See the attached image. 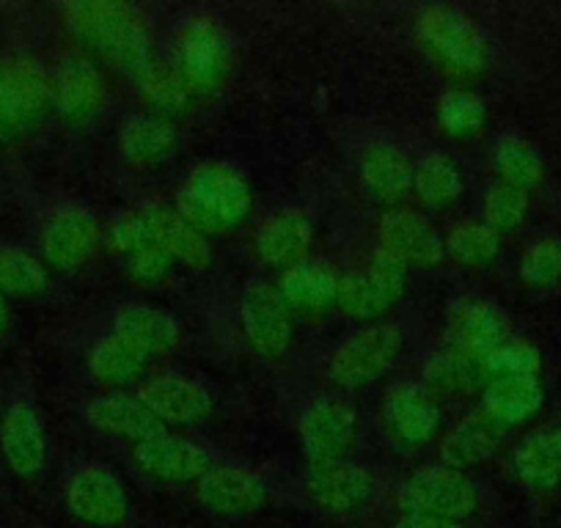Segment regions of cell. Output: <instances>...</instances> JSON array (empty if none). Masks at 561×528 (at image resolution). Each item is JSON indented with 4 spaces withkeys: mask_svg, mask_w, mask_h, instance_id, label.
<instances>
[{
    "mask_svg": "<svg viewBox=\"0 0 561 528\" xmlns=\"http://www.w3.org/2000/svg\"><path fill=\"white\" fill-rule=\"evenodd\" d=\"M0 422H3V408H0Z\"/></svg>",
    "mask_w": 561,
    "mask_h": 528,
    "instance_id": "cell-47",
    "label": "cell"
},
{
    "mask_svg": "<svg viewBox=\"0 0 561 528\" xmlns=\"http://www.w3.org/2000/svg\"><path fill=\"white\" fill-rule=\"evenodd\" d=\"M251 207V185L245 174L229 163H204L193 169L176 196V213L204 237L240 229Z\"/></svg>",
    "mask_w": 561,
    "mask_h": 528,
    "instance_id": "cell-2",
    "label": "cell"
},
{
    "mask_svg": "<svg viewBox=\"0 0 561 528\" xmlns=\"http://www.w3.org/2000/svg\"><path fill=\"white\" fill-rule=\"evenodd\" d=\"M45 289V262L18 245H0V292L7 298H36Z\"/></svg>",
    "mask_w": 561,
    "mask_h": 528,
    "instance_id": "cell-37",
    "label": "cell"
},
{
    "mask_svg": "<svg viewBox=\"0 0 561 528\" xmlns=\"http://www.w3.org/2000/svg\"><path fill=\"white\" fill-rule=\"evenodd\" d=\"M360 185L375 202L397 207L413 191V163L399 147L377 141L364 149L358 160Z\"/></svg>",
    "mask_w": 561,
    "mask_h": 528,
    "instance_id": "cell-25",
    "label": "cell"
},
{
    "mask_svg": "<svg viewBox=\"0 0 561 528\" xmlns=\"http://www.w3.org/2000/svg\"><path fill=\"white\" fill-rule=\"evenodd\" d=\"M424 386L440 397V393H471L488 386V371L482 360L468 358V355L446 349V353L433 355L424 366Z\"/></svg>",
    "mask_w": 561,
    "mask_h": 528,
    "instance_id": "cell-35",
    "label": "cell"
},
{
    "mask_svg": "<svg viewBox=\"0 0 561 528\" xmlns=\"http://www.w3.org/2000/svg\"><path fill=\"white\" fill-rule=\"evenodd\" d=\"M493 165L499 182L512 187H520V191H534L539 182L545 180V163L542 154L537 152L534 144H528L526 138L517 136H504L495 141L493 147Z\"/></svg>",
    "mask_w": 561,
    "mask_h": 528,
    "instance_id": "cell-36",
    "label": "cell"
},
{
    "mask_svg": "<svg viewBox=\"0 0 561 528\" xmlns=\"http://www.w3.org/2000/svg\"><path fill=\"white\" fill-rule=\"evenodd\" d=\"M339 278L342 276L333 271L331 264L309 256L280 273L275 287H278L280 298H284L289 309L314 314V311H325L336 306Z\"/></svg>",
    "mask_w": 561,
    "mask_h": 528,
    "instance_id": "cell-29",
    "label": "cell"
},
{
    "mask_svg": "<svg viewBox=\"0 0 561 528\" xmlns=\"http://www.w3.org/2000/svg\"><path fill=\"white\" fill-rule=\"evenodd\" d=\"M105 242L113 253H122V256H129L138 248L154 245L158 242V202L140 204L113 220Z\"/></svg>",
    "mask_w": 561,
    "mask_h": 528,
    "instance_id": "cell-40",
    "label": "cell"
},
{
    "mask_svg": "<svg viewBox=\"0 0 561 528\" xmlns=\"http://www.w3.org/2000/svg\"><path fill=\"white\" fill-rule=\"evenodd\" d=\"M517 482L537 495L553 493L561 484V424L534 429L512 455Z\"/></svg>",
    "mask_w": 561,
    "mask_h": 528,
    "instance_id": "cell-26",
    "label": "cell"
},
{
    "mask_svg": "<svg viewBox=\"0 0 561 528\" xmlns=\"http://www.w3.org/2000/svg\"><path fill=\"white\" fill-rule=\"evenodd\" d=\"M113 333L147 358L174 353L182 342L180 322L169 311L154 309L149 303L122 306L113 320Z\"/></svg>",
    "mask_w": 561,
    "mask_h": 528,
    "instance_id": "cell-24",
    "label": "cell"
},
{
    "mask_svg": "<svg viewBox=\"0 0 561 528\" xmlns=\"http://www.w3.org/2000/svg\"><path fill=\"white\" fill-rule=\"evenodd\" d=\"M50 113L53 74L36 58L0 56V138H23Z\"/></svg>",
    "mask_w": 561,
    "mask_h": 528,
    "instance_id": "cell-4",
    "label": "cell"
},
{
    "mask_svg": "<svg viewBox=\"0 0 561 528\" xmlns=\"http://www.w3.org/2000/svg\"><path fill=\"white\" fill-rule=\"evenodd\" d=\"M64 25L69 34L116 67L118 72L138 78L144 69L152 67L158 61V47H154V36L144 14L129 3H118V0H75L61 9Z\"/></svg>",
    "mask_w": 561,
    "mask_h": 528,
    "instance_id": "cell-1",
    "label": "cell"
},
{
    "mask_svg": "<svg viewBox=\"0 0 561 528\" xmlns=\"http://www.w3.org/2000/svg\"><path fill=\"white\" fill-rule=\"evenodd\" d=\"M408 273L410 267L402 259H397L382 245L375 248L360 271L339 278V311L366 325L380 322V317H386L404 298Z\"/></svg>",
    "mask_w": 561,
    "mask_h": 528,
    "instance_id": "cell-6",
    "label": "cell"
},
{
    "mask_svg": "<svg viewBox=\"0 0 561 528\" xmlns=\"http://www.w3.org/2000/svg\"><path fill=\"white\" fill-rule=\"evenodd\" d=\"M355 438H358L355 408L336 397H322V400L311 402L300 416V444H304L311 466L347 460Z\"/></svg>",
    "mask_w": 561,
    "mask_h": 528,
    "instance_id": "cell-12",
    "label": "cell"
},
{
    "mask_svg": "<svg viewBox=\"0 0 561 528\" xmlns=\"http://www.w3.org/2000/svg\"><path fill=\"white\" fill-rule=\"evenodd\" d=\"M158 242L171 253L174 262L193 273H204L213 264V248L202 231L193 229L176 207L158 202Z\"/></svg>",
    "mask_w": 561,
    "mask_h": 528,
    "instance_id": "cell-32",
    "label": "cell"
},
{
    "mask_svg": "<svg viewBox=\"0 0 561 528\" xmlns=\"http://www.w3.org/2000/svg\"><path fill=\"white\" fill-rule=\"evenodd\" d=\"M311 242H314V223L304 209H280L270 215L253 237V248L262 264L280 273L309 259Z\"/></svg>",
    "mask_w": 561,
    "mask_h": 528,
    "instance_id": "cell-22",
    "label": "cell"
},
{
    "mask_svg": "<svg viewBox=\"0 0 561 528\" xmlns=\"http://www.w3.org/2000/svg\"><path fill=\"white\" fill-rule=\"evenodd\" d=\"M102 229L96 215L80 204H67L47 215L42 226V259L58 273H75L91 262Z\"/></svg>",
    "mask_w": 561,
    "mask_h": 528,
    "instance_id": "cell-11",
    "label": "cell"
},
{
    "mask_svg": "<svg viewBox=\"0 0 561 528\" xmlns=\"http://www.w3.org/2000/svg\"><path fill=\"white\" fill-rule=\"evenodd\" d=\"M196 498L213 515L240 517L262 509L270 501V487L248 468L213 466L196 482Z\"/></svg>",
    "mask_w": 561,
    "mask_h": 528,
    "instance_id": "cell-17",
    "label": "cell"
},
{
    "mask_svg": "<svg viewBox=\"0 0 561 528\" xmlns=\"http://www.w3.org/2000/svg\"><path fill=\"white\" fill-rule=\"evenodd\" d=\"M0 451L12 473L23 479L39 477L47 462L45 422L28 402H18L0 422Z\"/></svg>",
    "mask_w": 561,
    "mask_h": 528,
    "instance_id": "cell-21",
    "label": "cell"
},
{
    "mask_svg": "<svg viewBox=\"0 0 561 528\" xmlns=\"http://www.w3.org/2000/svg\"><path fill=\"white\" fill-rule=\"evenodd\" d=\"M306 493L328 515H353L371 504L377 493L375 473L355 462H314L306 473Z\"/></svg>",
    "mask_w": 561,
    "mask_h": 528,
    "instance_id": "cell-14",
    "label": "cell"
},
{
    "mask_svg": "<svg viewBox=\"0 0 561 528\" xmlns=\"http://www.w3.org/2000/svg\"><path fill=\"white\" fill-rule=\"evenodd\" d=\"M9 328H12V309H9V298L0 292V338L7 336Z\"/></svg>",
    "mask_w": 561,
    "mask_h": 528,
    "instance_id": "cell-46",
    "label": "cell"
},
{
    "mask_svg": "<svg viewBox=\"0 0 561 528\" xmlns=\"http://www.w3.org/2000/svg\"><path fill=\"white\" fill-rule=\"evenodd\" d=\"M446 256L455 259L462 267H482L493 262L501 251V234L479 220H462L446 234L444 240Z\"/></svg>",
    "mask_w": 561,
    "mask_h": 528,
    "instance_id": "cell-38",
    "label": "cell"
},
{
    "mask_svg": "<svg viewBox=\"0 0 561 528\" xmlns=\"http://www.w3.org/2000/svg\"><path fill=\"white\" fill-rule=\"evenodd\" d=\"M176 147H180L176 124L152 113L124 118L118 127V152L135 169H152L163 163L176 152Z\"/></svg>",
    "mask_w": 561,
    "mask_h": 528,
    "instance_id": "cell-28",
    "label": "cell"
},
{
    "mask_svg": "<svg viewBox=\"0 0 561 528\" xmlns=\"http://www.w3.org/2000/svg\"><path fill=\"white\" fill-rule=\"evenodd\" d=\"M466 191L462 171L449 154L430 152L413 165V193L424 207L446 209Z\"/></svg>",
    "mask_w": 561,
    "mask_h": 528,
    "instance_id": "cell-33",
    "label": "cell"
},
{
    "mask_svg": "<svg viewBox=\"0 0 561 528\" xmlns=\"http://www.w3.org/2000/svg\"><path fill=\"white\" fill-rule=\"evenodd\" d=\"M520 278L531 289L553 287L561 278V242L553 237L531 242L520 259Z\"/></svg>",
    "mask_w": 561,
    "mask_h": 528,
    "instance_id": "cell-43",
    "label": "cell"
},
{
    "mask_svg": "<svg viewBox=\"0 0 561 528\" xmlns=\"http://www.w3.org/2000/svg\"><path fill=\"white\" fill-rule=\"evenodd\" d=\"M135 85H138L140 100H144V105L149 107L152 116L174 122V118L185 116V113L191 111V89L182 83L174 64H165L163 58H158L152 67L144 69V72L135 78Z\"/></svg>",
    "mask_w": 561,
    "mask_h": 528,
    "instance_id": "cell-31",
    "label": "cell"
},
{
    "mask_svg": "<svg viewBox=\"0 0 561 528\" xmlns=\"http://www.w3.org/2000/svg\"><path fill=\"white\" fill-rule=\"evenodd\" d=\"M147 355H140L138 349L129 347L116 333L100 338L89 353V371L94 375L96 382L107 388H127L138 382L147 371Z\"/></svg>",
    "mask_w": 561,
    "mask_h": 528,
    "instance_id": "cell-34",
    "label": "cell"
},
{
    "mask_svg": "<svg viewBox=\"0 0 561 528\" xmlns=\"http://www.w3.org/2000/svg\"><path fill=\"white\" fill-rule=\"evenodd\" d=\"M506 429L495 422L490 413H484L482 408L473 413H468L457 427H451V433L440 440V466H449L455 471L466 473L468 468H477L482 462H488L495 451L501 449V440H504Z\"/></svg>",
    "mask_w": 561,
    "mask_h": 528,
    "instance_id": "cell-27",
    "label": "cell"
},
{
    "mask_svg": "<svg viewBox=\"0 0 561 528\" xmlns=\"http://www.w3.org/2000/svg\"><path fill=\"white\" fill-rule=\"evenodd\" d=\"M545 388L539 377H495L482 388V411L504 429L520 427L539 413Z\"/></svg>",
    "mask_w": 561,
    "mask_h": 528,
    "instance_id": "cell-30",
    "label": "cell"
},
{
    "mask_svg": "<svg viewBox=\"0 0 561 528\" xmlns=\"http://www.w3.org/2000/svg\"><path fill=\"white\" fill-rule=\"evenodd\" d=\"M397 528H462V523L440 520V517H424V515H404L397 523Z\"/></svg>",
    "mask_w": 561,
    "mask_h": 528,
    "instance_id": "cell-45",
    "label": "cell"
},
{
    "mask_svg": "<svg viewBox=\"0 0 561 528\" xmlns=\"http://www.w3.org/2000/svg\"><path fill=\"white\" fill-rule=\"evenodd\" d=\"M105 102V78L85 53H69L58 61L53 74V113L67 127H91L100 118Z\"/></svg>",
    "mask_w": 561,
    "mask_h": 528,
    "instance_id": "cell-9",
    "label": "cell"
},
{
    "mask_svg": "<svg viewBox=\"0 0 561 528\" xmlns=\"http://www.w3.org/2000/svg\"><path fill=\"white\" fill-rule=\"evenodd\" d=\"M234 64V50L224 25L215 18L185 20L174 39V69L191 94H215L226 83Z\"/></svg>",
    "mask_w": 561,
    "mask_h": 528,
    "instance_id": "cell-5",
    "label": "cell"
},
{
    "mask_svg": "<svg viewBox=\"0 0 561 528\" xmlns=\"http://www.w3.org/2000/svg\"><path fill=\"white\" fill-rule=\"evenodd\" d=\"M404 515L440 517L462 523L479 509V490L462 471L449 466H430L415 471L399 490Z\"/></svg>",
    "mask_w": 561,
    "mask_h": 528,
    "instance_id": "cell-8",
    "label": "cell"
},
{
    "mask_svg": "<svg viewBox=\"0 0 561 528\" xmlns=\"http://www.w3.org/2000/svg\"><path fill=\"white\" fill-rule=\"evenodd\" d=\"M85 422L96 433L133 440V444H144V440L169 433L138 397H127V393L118 391L94 397L89 402V408H85Z\"/></svg>",
    "mask_w": 561,
    "mask_h": 528,
    "instance_id": "cell-23",
    "label": "cell"
},
{
    "mask_svg": "<svg viewBox=\"0 0 561 528\" xmlns=\"http://www.w3.org/2000/svg\"><path fill=\"white\" fill-rule=\"evenodd\" d=\"M67 509L85 526L116 528L127 520L129 498L122 479L111 468L85 466L69 479Z\"/></svg>",
    "mask_w": 561,
    "mask_h": 528,
    "instance_id": "cell-13",
    "label": "cell"
},
{
    "mask_svg": "<svg viewBox=\"0 0 561 528\" xmlns=\"http://www.w3.org/2000/svg\"><path fill=\"white\" fill-rule=\"evenodd\" d=\"M440 402L424 382H397L386 393V424L404 449L427 446L440 429Z\"/></svg>",
    "mask_w": 561,
    "mask_h": 528,
    "instance_id": "cell-15",
    "label": "cell"
},
{
    "mask_svg": "<svg viewBox=\"0 0 561 528\" xmlns=\"http://www.w3.org/2000/svg\"><path fill=\"white\" fill-rule=\"evenodd\" d=\"M449 349L484 360L495 347L512 338V325L504 311L490 300H462L449 317Z\"/></svg>",
    "mask_w": 561,
    "mask_h": 528,
    "instance_id": "cell-19",
    "label": "cell"
},
{
    "mask_svg": "<svg viewBox=\"0 0 561 528\" xmlns=\"http://www.w3.org/2000/svg\"><path fill=\"white\" fill-rule=\"evenodd\" d=\"M133 462L140 473L171 484L198 482L215 466L213 455L202 444L171 433L135 444Z\"/></svg>",
    "mask_w": 561,
    "mask_h": 528,
    "instance_id": "cell-16",
    "label": "cell"
},
{
    "mask_svg": "<svg viewBox=\"0 0 561 528\" xmlns=\"http://www.w3.org/2000/svg\"><path fill=\"white\" fill-rule=\"evenodd\" d=\"M488 380L495 377H539L542 369V355L531 342L523 338H506L501 347H495L488 358L482 360Z\"/></svg>",
    "mask_w": 561,
    "mask_h": 528,
    "instance_id": "cell-41",
    "label": "cell"
},
{
    "mask_svg": "<svg viewBox=\"0 0 561 528\" xmlns=\"http://www.w3.org/2000/svg\"><path fill=\"white\" fill-rule=\"evenodd\" d=\"M158 422L169 427H196L213 413V397L204 386L176 375H158L140 382L135 393Z\"/></svg>",
    "mask_w": 561,
    "mask_h": 528,
    "instance_id": "cell-18",
    "label": "cell"
},
{
    "mask_svg": "<svg viewBox=\"0 0 561 528\" xmlns=\"http://www.w3.org/2000/svg\"><path fill=\"white\" fill-rule=\"evenodd\" d=\"M404 336L393 322H371L344 338L328 360V380L342 391H360L382 380L402 355Z\"/></svg>",
    "mask_w": 561,
    "mask_h": 528,
    "instance_id": "cell-7",
    "label": "cell"
},
{
    "mask_svg": "<svg viewBox=\"0 0 561 528\" xmlns=\"http://www.w3.org/2000/svg\"><path fill=\"white\" fill-rule=\"evenodd\" d=\"M438 124L446 136L473 138L488 124V105L479 94L468 89H449L438 100Z\"/></svg>",
    "mask_w": 561,
    "mask_h": 528,
    "instance_id": "cell-39",
    "label": "cell"
},
{
    "mask_svg": "<svg viewBox=\"0 0 561 528\" xmlns=\"http://www.w3.org/2000/svg\"><path fill=\"white\" fill-rule=\"evenodd\" d=\"M415 34L427 56L451 78H479L490 64V45L482 28L455 7L421 9Z\"/></svg>",
    "mask_w": 561,
    "mask_h": 528,
    "instance_id": "cell-3",
    "label": "cell"
},
{
    "mask_svg": "<svg viewBox=\"0 0 561 528\" xmlns=\"http://www.w3.org/2000/svg\"><path fill=\"white\" fill-rule=\"evenodd\" d=\"M240 322L248 344L262 358H284L293 347V309L284 303L275 284L251 282L242 289Z\"/></svg>",
    "mask_w": 561,
    "mask_h": 528,
    "instance_id": "cell-10",
    "label": "cell"
},
{
    "mask_svg": "<svg viewBox=\"0 0 561 528\" xmlns=\"http://www.w3.org/2000/svg\"><path fill=\"white\" fill-rule=\"evenodd\" d=\"M171 267H174V259H171V253L165 251L160 242L138 248L135 253L124 256V273H127L135 284H147V287L163 282L171 273Z\"/></svg>",
    "mask_w": 561,
    "mask_h": 528,
    "instance_id": "cell-44",
    "label": "cell"
},
{
    "mask_svg": "<svg viewBox=\"0 0 561 528\" xmlns=\"http://www.w3.org/2000/svg\"><path fill=\"white\" fill-rule=\"evenodd\" d=\"M380 245L408 267H438L446 259L444 237L413 209H388L380 218Z\"/></svg>",
    "mask_w": 561,
    "mask_h": 528,
    "instance_id": "cell-20",
    "label": "cell"
},
{
    "mask_svg": "<svg viewBox=\"0 0 561 528\" xmlns=\"http://www.w3.org/2000/svg\"><path fill=\"white\" fill-rule=\"evenodd\" d=\"M528 215V193L520 187L495 182L484 196V223L499 234L520 229Z\"/></svg>",
    "mask_w": 561,
    "mask_h": 528,
    "instance_id": "cell-42",
    "label": "cell"
}]
</instances>
